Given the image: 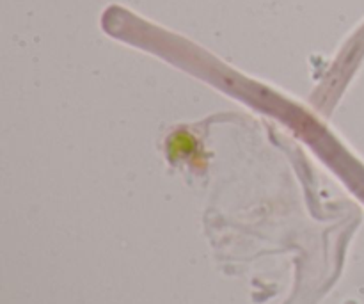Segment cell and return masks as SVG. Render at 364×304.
<instances>
[{
  "label": "cell",
  "instance_id": "6da1fadb",
  "mask_svg": "<svg viewBox=\"0 0 364 304\" xmlns=\"http://www.w3.org/2000/svg\"><path fill=\"white\" fill-rule=\"evenodd\" d=\"M194 141L189 137V135H176L172 139V142L169 144V151L172 150V153H180V155H187L189 151L194 150Z\"/></svg>",
  "mask_w": 364,
  "mask_h": 304
}]
</instances>
